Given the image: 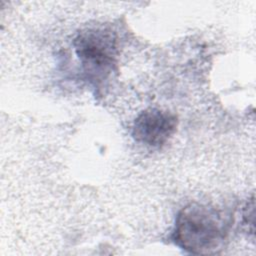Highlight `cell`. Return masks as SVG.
I'll list each match as a JSON object with an SVG mask.
<instances>
[{"label":"cell","instance_id":"1","mask_svg":"<svg viewBox=\"0 0 256 256\" xmlns=\"http://www.w3.org/2000/svg\"><path fill=\"white\" fill-rule=\"evenodd\" d=\"M228 234V221L216 208L190 203L176 216L173 241L191 254L216 253Z\"/></svg>","mask_w":256,"mask_h":256},{"label":"cell","instance_id":"2","mask_svg":"<svg viewBox=\"0 0 256 256\" xmlns=\"http://www.w3.org/2000/svg\"><path fill=\"white\" fill-rule=\"evenodd\" d=\"M77 56L85 70L97 79L106 78L116 64V37L106 29H87L74 40Z\"/></svg>","mask_w":256,"mask_h":256},{"label":"cell","instance_id":"3","mask_svg":"<svg viewBox=\"0 0 256 256\" xmlns=\"http://www.w3.org/2000/svg\"><path fill=\"white\" fill-rule=\"evenodd\" d=\"M177 117L166 110L149 108L141 112L132 127L134 139L148 146L160 147L174 134Z\"/></svg>","mask_w":256,"mask_h":256}]
</instances>
